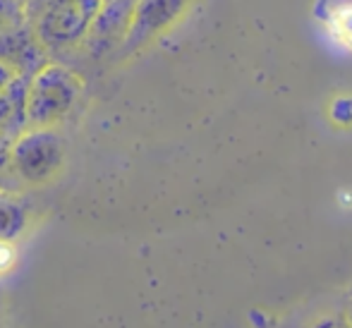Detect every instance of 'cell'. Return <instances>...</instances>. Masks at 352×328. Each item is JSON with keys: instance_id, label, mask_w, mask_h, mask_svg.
I'll return each instance as SVG.
<instances>
[{"instance_id": "obj_1", "label": "cell", "mask_w": 352, "mask_h": 328, "mask_svg": "<svg viewBox=\"0 0 352 328\" xmlns=\"http://www.w3.org/2000/svg\"><path fill=\"white\" fill-rule=\"evenodd\" d=\"M103 0H27V19L53 56L77 51Z\"/></svg>"}, {"instance_id": "obj_2", "label": "cell", "mask_w": 352, "mask_h": 328, "mask_svg": "<svg viewBox=\"0 0 352 328\" xmlns=\"http://www.w3.org/2000/svg\"><path fill=\"white\" fill-rule=\"evenodd\" d=\"M84 94V79L65 63L51 61L29 79V127L56 130L72 116Z\"/></svg>"}, {"instance_id": "obj_3", "label": "cell", "mask_w": 352, "mask_h": 328, "mask_svg": "<svg viewBox=\"0 0 352 328\" xmlns=\"http://www.w3.org/2000/svg\"><path fill=\"white\" fill-rule=\"evenodd\" d=\"M65 161L63 137L46 127H29L10 149V171L24 185H46L60 173Z\"/></svg>"}, {"instance_id": "obj_4", "label": "cell", "mask_w": 352, "mask_h": 328, "mask_svg": "<svg viewBox=\"0 0 352 328\" xmlns=\"http://www.w3.org/2000/svg\"><path fill=\"white\" fill-rule=\"evenodd\" d=\"M137 0H103L101 12L96 14L87 39L77 51L87 53L89 61H101L113 53L120 56L122 46L127 41V34L135 19Z\"/></svg>"}, {"instance_id": "obj_5", "label": "cell", "mask_w": 352, "mask_h": 328, "mask_svg": "<svg viewBox=\"0 0 352 328\" xmlns=\"http://www.w3.org/2000/svg\"><path fill=\"white\" fill-rule=\"evenodd\" d=\"M192 3L195 0H137L135 19H132V29L127 34L120 58L135 56L146 43L166 34L192 8Z\"/></svg>"}, {"instance_id": "obj_6", "label": "cell", "mask_w": 352, "mask_h": 328, "mask_svg": "<svg viewBox=\"0 0 352 328\" xmlns=\"http://www.w3.org/2000/svg\"><path fill=\"white\" fill-rule=\"evenodd\" d=\"M0 61L22 77H34L53 61L48 48L29 22L0 34Z\"/></svg>"}, {"instance_id": "obj_7", "label": "cell", "mask_w": 352, "mask_h": 328, "mask_svg": "<svg viewBox=\"0 0 352 328\" xmlns=\"http://www.w3.org/2000/svg\"><path fill=\"white\" fill-rule=\"evenodd\" d=\"M29 79L32 77H17L0 91V137L8 142H14L29 130V116H27V96H29Z\"/></svg>"}, {"instance_id": "obj_8", "label": "cell", "mask_w": 352, "mask_h": 328, "mask_svg": "<svg viewBox=\"0 0 352 328\" xmlns=\"http://www.w3.org/2000/svg\"><path fill=\"white\" fill-rule=\"evenodd\" d=\"M29 228V206L19 195L0 187V242H14Z\"/></svg>"}, {"instance_id": "obj_9", "label": "cell", "mask_w": 352, "mask_h": 328, "mask_svg": "<svg viewBox=\"0 0 352 328\" xmlns=\"http://www.w3.org/2000/svg\"><path fill=\"white\" fill-rule=\"evenodd\" d=\"M326 17V27L329 34L340 43L343 48L352 51V3H340V5H331Z\"/></svg>"}, {"instance_id": "obj_10", "label": "cell", "mask_w": 352, "mask_h": 328, "mask_svg": "<svg viewBox=\"0 0 352 328\" xmlns=\"http://www.w3.org/2000/svg\"><path fill=\"white\" fill-rule=\"evenodd\" d=\"M29 22L27 0H0V34Z\"/></svg>"}, {"instance_id": "obj_11", "label": "cell", "mask_w": 352, "mask_h": 328, "mask_svg": "<svg viewBox=\"0 0 352 328\" xmlns=\"http://www.w3.org/2000/svg\"><path fill=\"white\" fill-rule=\"evenodd\" d=\"M14 261H17V252L10 242H0V276L10 273L14 268Z\"/></svg>"}, {"instance_id": "obj_12", "label": "cell", "mask_w": 352, "mask_h": 328, "mask_svg": "<svg viewBox=\"0 0 352 328\" xmlns=\"http://www.w3.org/2000/svg\"><path fill=\"white\" fill-rule=\"evenodd\" d=\"M311 328H350L348 319L343 316H324V319H319Z\"/></svg>"}, {"instance_id": "obj_13", "label": "cell", "mask_w": 352, "mask_h": 328, "mask_svg": "<svg viewBox=\"0 0 352 328\" xmlns=\"http://www.w3.org/2000/svg\"><path fill=\"white\" fill-rule=\"evenodd\" d=\"M10 149H12V142L0 137V173L10 168Z\"/></svg>"}, {"instance_id": "obj_14", "label": "cell", "mask_w": 352, "mask_h": 328, "mask_svg": "<svg viewBox=\"0 0 352 328\" xmlns=\"http://www.w3.org/2000/svg\"><path fill=\"white\" fill-rule=\"evenodd\" d=\"M14 77H17V72H14L12 67H10V65H5V63L0 61V91H3V89L8 87V84L12 82Z\"/></svg>"}, {"instance_id": "obj_15", "label": "cell", "mask_w": 352, "mask_h": 328, "mask_svg": "<svg viewBox=\"0 0 352 328\" xmlns=\"http://www.w3.org/2000/svg\"><path fill=\"white\" fill-rule=\"evenodd\" d=\"M345 319H348V324H350V328H352V307L348 311H345Z\"/></svg>"}]
</instances>
